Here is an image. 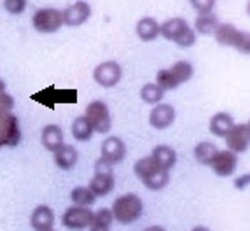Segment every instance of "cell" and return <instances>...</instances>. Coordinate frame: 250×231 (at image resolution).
I'll return each mask as SVG.
<instances>
[{"mask_svg": "<svg viewBox=\"0 0 250 231\" xmlns=\"http://www.w3.org/2000/svg\"><path fill=\"white\" fill-rule=\"evenodd\" d=\"M135 175L152 191L163 189L170 181V173H168L167 168L159 167L150 156L142 158L135 163Z\"/></svg>", "mask_w": 250, "mask_h": 231, "instance_id": "1", "label": "cell"}, {"mask_svg": "<svg viewBox=\"0 0 250 231\" xmlns=\"http://www.w3.org/2000/svg\"><path fill=\"white\" fill-rule=\"evenodd\" d=\"M110 210H112V215L117 223L131 224L142 217L144 203L137 194L128 193V194H123V196L117 198Z\"/></svg>", "mask_w": 250, "mask_h": 231, "instance_id": "2", "label": "cell"}, {"mask_svg": "<svg viewBox=\"0 0 250 231\" xmlns=\"http://www.w3.org/2000/svg\"><path fill=\"white\" fill-rule=\"evenodd\" d=\"M159 35L168 41L177 42L180 47H191L196 42V34L189 28V25L182 18H171L159 25Z\"/></svg>", "mask_w": 250, "mask_h": 231, "instance_id": "3", "label": "cell"}, {"mask_svg": "<svg viewBox=\"0 0 250 231\" xmlns=\"http://www.w3.org/2000/svg\"><path fill=\"white\" fill-rule=\"evenodd\" d=\"M215 39L219 44L222 46H231L234 49H238L240 53H249L250 51V39L247 32H242L238 30L234 25H229V23H222V25L217 26L215 30Z\"/></svg>", "mask_w": 250, "mask_h": 231, "instance_id": "4", "label": "cell"}, {"mask_svg": "<svg viewBox=\"0 0 250 231\" xmlns=\"http://www.w3.org/2000/svg\"><path fill=\"white\" fill-rule=\"evenodd\" d=\"M86 119L91 125L93 131L96 133H107L112 126V119H110V112L105 102L96 100L86 107Z\"/></svg>", "mask_w": 250, "mask_h": 231, "instance_id": "5", "label": "cell"}, {"mask_svg": "<svg viewBox=\"0 0 250 231\" xmlns=\"http://www.w3.org/2000/svg\"><path fill=\"white\" fill-rule=\"evenodd\" d=\"M34 28L41 34H53L58 32L63 25V13L58 9H39L32 18Z\"/></svg>", "mask_w": 250, "mask_h": 231, "instance_id": "6", "label": "cell"}, {"mask_svg": "<svg viewBox=\"0 0 250 231\" xmlns=\"http://www.w3.org/2000/svg\"><path fill=\"white\" fill-rule=\"evenodd\" d=\"M21 140L20 121L13 112H0V147H14Z\"/></svg>", "mask_w": 250, "mask_h": 231, "instance_id": "7", "label": "cell"}, {"mask_svg": "<svg viewBox=\"0 0 250 231\" xmlns=\"http://www.w3.org/2000/svg\"><path fill=\"white\" fill-rule=\"evenodd\" d=\"M32 98L37 100L39 104L47 105V107L53 109L54 104H74L77 100V91L75 89H58L51 86V88H46L44 91L32 95Z\"/></svg>", "mask_w": 250, "mask_h": 231, "instance_id": "8", "label": "cell"}, {"mask_svg": "<svg viewBox=\"0 0 250 231\" xmlns=\"http://www.w3.org/2000/svg\"><path fill=\"white\" fill-rule=\"evenodd\" d=\"M62 221H63V226L68 228V230H75V231L86 230L93 223V212L88 207L75 205L65 210Z\"/></svg>", "mask_w": 250, "mask_h": 231, "instance_id": "9", "label": "cell"}, {"mask_svg": "<svg viewBox=\"0 0 250 231\" xmlns=\"http://www.w3.org/2000/svg\"><path fill=\"white\" fill-rule=\"evenodd\" d=\"M123 77V70L119 63L116 62H104L93 70V79L102 88H114Z\"/></svg>", "mask_w": 250, "mask_h": 231, "instance_id": "10", "label": "cell"}, {"mask_svg": "<svg viewBox=\"0 0 250 231\" xmlns=\"http://www.w3.org/2000/svg\"><path fill=\"white\" fill-rule=\"evenodd\" d=\"M210 167L219 177H229L238 167V154L233 151H217L210 161Z\"/></svg>", "mask_w": 250, "mask_h": 231, "instance_id": "11", "label": "cell"}, {"mask_svg": "<svg viewBox=\"0 0 250 231\" xmlns=\"http://www.w3.org/2000/svg\"><path fill=\"white\" fill-rule=\"evenodd\" d=\"M229 151L233 152H245L249 149L250 144V125L243 123V125H234L229 130V133L224 137Z\"/></svg>", "mask_w": 250, "mask_h": 231, "instance_id": "12", "label": "cell"}, {"mask_svg": "<svg viewBox=\"0 0 250 231\" xmlns=\"http://www.w3.org/2000/svg\"><path fill=\"white\" fill-rule=\"evenodd\" d=\"M175 121V109L170 104H158L149 114V123L156 130H165Z\"/></svg>", "mask_w": 250, "mask_h": 231, "instance_id": "13", "label": "cell"}, {"mask_svg": "<svg viewBox=\"0 0 250 231\" xmlns=\"http://www.w3.org/2000/svg\"><path fill=\"white\" fill-rule=\"evenodd\" d=\"M89 16H91L89 4L84 0H79L63 11V23L68 26H81L89 20Z\"/></svg>", "mask_w": 250, "mask_h": 231, "instance_id": "14", "label": "cell"}, {"mask_svg": "<svg viewBox=\"0 0 250 231\" xmlns=\"http://www.w3.org/2000/svg\"><path fill=\"white\" fill-rule=\"evenodd\" d=\"M126 146L119 137H108L102 144V160L107 161L108 165H117L125 160Z\"/></svg>", "mask_w": 250, "mask_h": 231, "instance_id": "15", "label": "cell"}, {"mask_svg": "<svg viewBox=\"0 0 250 231\" xmlns=\"http://www.w3.org/2000/svg\"><path fill=\"white\" fill-rule=\"evenodd\" d=\"M30 224L35 231H44V230H53L54 226V212L51 207L47 205H39L37 209L32 212L30 217Z\"/></svg>", "mask_w": 250, "mask_h": 231, "instance_id": "16", "label": "cell"}, {"mask_svg": "<svg viewBox=\"0 0 250 231\" xmlns=\"http://www.w3.org/2000/svg\"><path fill=\"white\" fill-rule=\"evenodd\" d=\"M114 182L116 181H114L112 172H95L88 188L91 189L95 196H105L114 189Z\"/></svg>", "mask_w": 250, "mask_h": 231, "instance_id": "17", "label": "cell"}, {"mask_svg": "<svg viewBox=\"0 0 250 231\" xmlns=\"http://www.w3.org/2000/svg\"><path fill=\"white\" fill-rule=\"evenodd\" d=\"M77 160H79V154H77V149L74 146L63 144L60 149L54 151V163L62 170H72L77 165Z\"/></svg>", "mask_w": 250, "mask_h": 231, "instance_id": "18", "label": "cell"}, {"mask_svg": "<svg viewBox=\"0 0 250 231\" xmlns=\"http://www.w3.org/2000/svg\"><path fill=\"white\" fill-rule=\"evenodd\" d=\"M42 146L46 147L47 151L54 152L56 149L63 146V130L60 128L58 125H47L44 126L41 135Z\"/></svg>", "mask_w": 250, "mask_h": 231, "instance_id": "19", "label": "cell"}, {"mask_svg": "<svg viewBox=\"0 0 250 231\" xmlns=\"http://www.w3.org/2000/svg\"><path fill=\"white\" fill-rule=\"evenodd\" d=\"M234 126L233 116H229L228 112H217L212 119H210V131L215 137L224 139L226 135L229 133V130Z\"/></svg>", "mask_w": 250, "mask_h": 231, "instance_id": "20", "label": "cell"}, {"mask_svg": "<svg viewBox=\"0 0 250 231\" xmlns=\"http://www.w3.org/2000/svg\"><path fill=\"white\" fill-rule=\"evenodd\" d=\"M150 158H152V160H154L159 167L167 168V170L173 168V167H175V163H177L175 149H171V147H168V146H156L154 149H152V154H150Z\"/></svg>", "mask_w": 250, "mask_h": 231, "instance_id": "21", "label": "cell"}, {"mask_svg": "<svg viewBox=\"0 0 250 231\" xmlns=\"http://www.w3.org/2000/svg\"><path fill=\"white\" fill-rule=\"evenodd\" d=\"M137 35L146 42L154 41L156 37H159V23L154 18H142L137 23Z\"/></svg>", "mask_w": 250, "mask_h": 231, "instance_id": "22", "label": "cell"}, {"mask_svg": "<svg viewBox=\"0 0 250 231\" xmlns=\"http://www.w3.org/2000/svg\"><path fill=\"white\" fill-rule=\"evenodd\" d=\"M93 133H95V131H93L91 125L88 123L86 116H79V118L72 123V135H74L75 140H79V142H88V140H91Z\"/></svg>", "mask_w": 250, "mask_h": 231, "instance_id": "23", "label": "cell"}, {"mask_svg": "<svg viewBox=\"0 0 250 231\" xmlns=\"http://www.w3.org/2000/svg\"><path fill=\"white\" fill-rule=\"evenodd\" d=\"M219 25H221V23H219V18H217L213 13L200 14V16L196 18V23H194V26H196V32H198V34H203V35L215 34V30H217V26H219Z\"/></svg>", "mask_w": 250, "mask_h": 231, "instance_id": "24", "label": "cell"}, {"mask_svg": "<svg viewBox=\"0 0 250 231\" xmlns=\"http://www.w3.org/2000/svg\"><path fill=\"white\" fill-rule=\"evenodd\" d=\"M70 200L79 207H91L93 203L96 202V196L93 194V191L89 188H84V186H79V188H74L70 193Z\"/></svg>", "mask_w": 250, "mask_h": 231, "instance_id": "25", "label": "cell"}, {"mask_svg": "<svg viewBox=\"0 0 250 231\" xmlns=\"http://www.w3.org/2000/svg\"><path fill=\"white\" fill-rule=\"evenodd\" d=\"M219 151L215 147V144L212 142H200L194 147V160L200 165H210L212 158L215 156V152Z\"/></svg>", "mask_w": 250, "mask_h": 231, "instance_id": "26", "label": "cell"}, {"mask_svg": "<svg viewBox=\"0 0 250 231\" xmlns=\"http://www.w3.org/2000/svg\"><path fill=\"white\" fill-rule=\"evenodd\" d=\"M140 97H142V100L146 102V104L158 105L159 102L163 100V97H165V91H163L156 83H149L140 89Z\"/></svg>", "mask_w": 250, "mask_h": 231, "instance_id": "27", "label": "cell"}, {"mask_svg": "<svg viewBox=\"0 0 250 231\" xmlns=\"http://www.w3.org/2000/svg\"><path fill=\"white\" fill-rule=\"evenodd\" d=\"M170 70H171V74H173V77H175L179 84L188 83V81L192 77V74H194V68H192V65L189 62H177V63H173Z\"/></svg>", "mask_w": 250, "mask_h": 231, "instance_id": "28", "label": "cell"}, {"mask_svg": "<svg viewBox=\"0 0 250 231\" xmlns=\"http://www.w3.org/2000/svg\"><path fill=\"white\" fill-rule=\"evenodd\" d=\"M156 84H158L163 91H167V89H175L177 86H179V83H177V79L173 77L170 68H161V70L158 72V76H156Z\"/></svg>", "mask_w": 250, "mask_h": 231, "instance_id": "29", "label": "cell"}, {"mask_svg": "<svg viewBox=\"0 0 250 231\" xmlns=\"http://www.w3.org/2000/svg\"><path fill=\"white\" fill-rule=\"evenodd\" d=\"M114 223V215L110 209H100L98 212H93V228H110Z\"/></svg>", "mask_w": 250, "mask_h": 231, "instance_id": "30", "label": "cell"}, {"mask_svg": "<svg viewBox=\"0 0 250 231\" xmlns=\"http://www.w3.org/2000/svg\"><path fill=\"white\" fill-rule=\"evenodd\" d=\"M28 0H4V7L11 14H21L26 9Z\"/></svg>", "mask_w": 250, "mask_h": 231, "instance_id": "31", "label": "cell"}, {"mask_svg": "<svg viewBox=\"0 0 250 231\" xmlns=\"http://www.w3.org/2000/svg\"><path fill=\"white\" fill-rule=\"evenodd\" d=\"M191 4L200 14H207V13H212L215 0H191Z\"/></svg>", "mask_w": 250, "mask_h": 231, "instance_id": "32", "label": "cell"}, {"mask_svg": "<svg viewBox=\"0 0 250 231\" xmlns=\"http://www.w3.org/2000/svg\"><path fill=\"white\" fill-rule=\"evenodd\" d=\"M247 184H249V175H243L242 179H236V182H234L236 189H245Z\"/></svg>", "mask_w": 250, "mask_h": 231, "instance_id": "33", "label": "cell"}, {"mask_svg": "<svg viewBox=\"0 0 250 231\" xmlns=\"http://www.w3.org/2000/svg\"><path fill=\"white\" fill-rule=\"evenodd\" d=\"M144 231H167L163 226H149V228H146Z\"/></svg>", "mask_w": 250, "mask_h": 231, "instance_id": "34", "label": "cell"}, {"mask_svg": "<svg viewBox=\"0 0 250 231\" xmlns=\"http://www.w3.org/2000/svg\"><path fill=\"white\" fill-rule=\"evenodd\" d=\"M191 231H210L208 228H205V226H196V228H192Z\"/></svg>", "mask_w": 250, "mask_h": 231, "instance_id": "35", "label": "cell"}, {"mask_svg": "<svg viewBox=\"0 0 250 231\" xmlns=\"http://www.w3.org/2000/svg\"><path fill=\"white\" fill-rule=\"evenodd\" d=\"M91 231H110L108 228H91Z\"/></svg>", "mask_w": 250, "mask_h": 231, "instance_id": "36", "label": "cell"}, {"mask_svg": "<svg viewBox=\"0 0 250 231\" xmlns=\"http://www.w3.org/2000/svg\"><path fill=\"white\" fill-rule=\"evenodd\" d=\"M44 231H53V230H44Z\"/></svg>", "mask_w": 250, "mask_h": 231, "instance_id": "37", "label": "cell"}]
</instances>
